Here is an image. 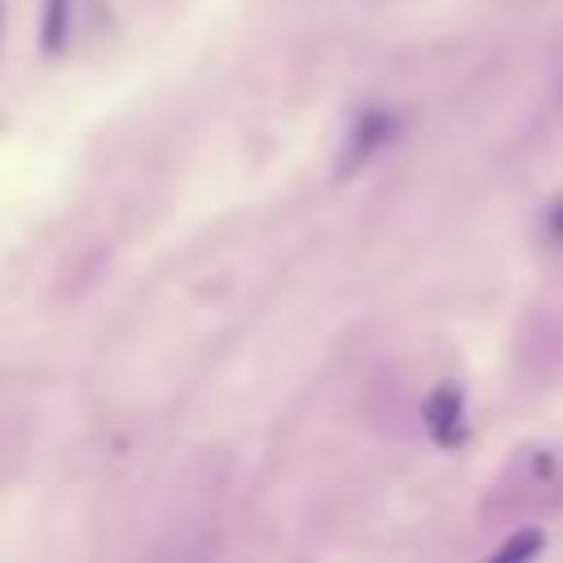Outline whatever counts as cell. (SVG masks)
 I'll return each instance as SVG.
<instances>
[{"instance_id":"cell-5","label":"cell","mask_w":563,"mask_h":563,"mask_svg":"<svg viewBox=\"0 0 563 563\" xmlns=\"http://www.w3.org/2000/svg\"><path fill=\"white\" fill-rule=\"evenodd\" d=\"M545 229H550V238H559V242H563V198L545 211Z\"/></svg>"},{"instance_id":"cell-1","label":"cell","mask_w":563,"mask_h":563,"mask_svg":"<svg viewBox=\"0 0 563 563\" xmlns=\"http://www.w3.org/2000/svg\"><path fill=\"white\" fill-rule=\"evenodd\" d=\"M396 136V119L387 114V110H378V106H369V110H361L356 114V123L347 128V136H343V145H339V158H334V176H352V172H361L387 141Z\"/></svg>"},{"instance_id":"cell-3","label":"cell","mask_w":563,"mask_h":563,"mask_svg":"<svg viewBox=\"0 0 563 563\" xmlns=\"http://www.w3.org/2000/svg\"><path fill=\"white\" fill-rule=\"evenodd\" d=\"M40 44H44V53H62L70 44V0H44Z\"/></svg>"},{"instance_id":"cell-4","label":"cell","mask_w":563,"mask_h":563,"mask_svg":"<svg viewBox=\"0 0 563 563\" xmlns=\"http://www.w3.org/2000/svg\"><path fill=\"white\" fill-rule=\"evenodd\" d=\"M537 550H541V537L532 532V537H519V541L501 545V559H519V554H537Z\"/></svg>"},{"instance_id":"cell-2","label":"cell","mask_w":563,"mask_h":563,"mask_svg":"<svg viewBox=\"0 0 563 563\" xmlns=\"http://www.w3.org/2000/svg\"><path fill=\"white\" fill-rule=\"evenodd\" d=\"M422 422H427V431H431L435 444H444V449L462 444L466 431H471L466 427V396H462V387L457 383H440L422 400Z\"/></svg>"}]
</instances>
